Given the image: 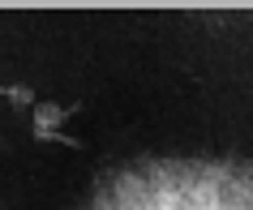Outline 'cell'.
<instances>
[{
  "label": "cell",
  "instance_id": "obj_1",
  "mask_svg": "<svg viewBox=\"0 0 253 210\" xmlns=\"http://www.w3.org/2000/svg\"><path fill=\"white\" fill-rule=\"evenodd\" d=\"M73 112H78V107H65V103H56V99L35 103V133H56Z\"/></svg>",
  "mask_w": 253,
  "mask_h": 210
},
{
  "label": "cell",
  "instance_id": "obj_2",
  "mask_svg": "<svg viewBox=\"0 0 253 210\" xmlns=\"http://www.w3.org/2000/svg\"><path fill=\"white\" fill-rule=\"evenodd\" d=\"M0 94H4L9 103H17V107H35V103H39L30 86H0Z\"/></svg>",
  "mask_w": 253,
  "mask_h": 210
},
{
  "label": "cell",
  "instance_id": "obj_3",
  "mask_svg": "<svg viewBox=\"0 0 253 210\" xmlns=\"http://www.w3.org/2000/svg\"><path fill=\"white\" fill-rule=\"evenodd\" d=\"M35 142H52V146H73V150H78V137H69V133H60V129H56V133H35Z\"/></svg>",
  "mask_w": 253,
  "mask_h": 210
}]
</instances>
